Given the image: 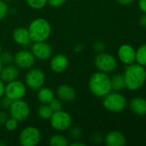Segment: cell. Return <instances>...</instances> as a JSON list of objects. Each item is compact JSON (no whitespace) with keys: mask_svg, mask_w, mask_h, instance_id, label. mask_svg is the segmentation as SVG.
Segmentation results:
<instances>
[{"mask_svg":"<svg viewBox=\"0 0 146 146\" xmlns=\"http://www.w3.org/2000/svg\"><path fill=\"white\" fill-rule=\"evenodd\" d=\"M126 87L131 91L139 90L146 80V70L139 64L127 65L124 74Z\"/></svg>","mask_w":146,"mask_h":146,"instance_id":"1","label":"cell"},{"mask_svg":"<svg viewBox=\"0 0 146 146\" xmlns=\"http://www.w3.org/2000/svg\"><path fill=\"white\" fill-rule=\"evenodd\" d=\"M89 89L96 97L104 98L112 91L110 77L101 71L93 74L89 80Z\"/></svg>","mask_w":146,"mask_h":146,"instance_id":"2","label":"cell"},{"mask_svg":"<svg viewBox=\"0 0 146 146\" xmlns=\"http://www.w3.org/2000/svg\"><path fill=\"white\" fill-rule=\"evenodd\" d=\"M28 33L33 42L46 41L52 33V27L49 21L44 18L33 20L28 26Z\"/></svg>","mask_w":146,"mask_h":146,"instance_id":"3","label":"cell"},{"mask_svg":"<svg viewBox=\"0 0 146 146\" xmlns=\"http://www.w3.org/2000/svg\"><path fill=\"white\" fill-rule=\"evenodd\" d=\"M102 104L108 111L113 113H119L126 109L127 105V101L126 98L121 93L114 92H109L103 98Z\"/></svg>","mask_w":146,"mask_h":146,"instance_id":"4","label":"cell"},{"mask_svg":"<svg viewBox=\"0 0 146 146\" xmlns=\"http://www.w3.org/2000/svg\"><path fill=\"white\" fill-rule=\"evenodd\" d=\"M49 121L52 127L59 132L68 130L71 127L72 123L71 115L68 112L64 111L63 110L53 112Z\"/></svg>","mask_w":146,"mask_h":146,"instance_id":"5","label":"cell"},{"mask_svg":"<svg viewBox=\"0 0 146 146\" xmlns=\"http://www.w3.org/2000/svg\"><path fill=\"white\" fill-rule=\"evenodd\" d=\"M46 81V75L39 68H29L25 75V85L31 90L37 91L42 87Z\"/></svg>","mask_w":146,"mask_h":146,"instance_id":"6","label":"cell"},{"mask_svg":"<svg viewBox=\"0 0 146 146\" xmlns=\"http://www.w3.org/2000/svg\"><path fill=\"white\" fill-rule=\"evenodd\" d=\"M9 112L10 117H13L21 122L26 121L30 115V107L26 101L18 99L12 101L9 108Z\"/></svg>","mask_w":146,"mask_h":146,"instance_id":"7","label":"cell"},{"mask_svg":"<svg viewBox=\"0 0 146 146\" xmlns=\"http://www.w3.org/2000/svg\"><path fill=\"white\" fill-rule=\"evenodd\" d=\"M41 139V133L40 130L34 127H25L19 134V144L22 146L38 145Z\"/></svg>","mask_w":146,"mask_h":146,"instance_id":"8","label":"cell"},{"mask_svg":"<svg viewBox=\"0 0 146 146\" xmlns=\"http://www.w3.org/2000/svg\"><path fill=\"white\" fill-rule=\"evenodd\" d=\"M95 65L99 71L108 74L116 69L117 61L114 56L103 51L96 55L95 58Z\"/></svg>","mask_w":146,"mask_h":146,"instance_id":"9","label":"cell"},{"mask_svg":"<svg viewBox=\"0 0 146 146\" xmlns=\"http://www.w3.org/2000/svg\"><path fill=\"white\" fill-rule=\"evenodd\" d=\"M27 93V86L22 81L15 80L5 85L4 95L12 101L22 99Z\"/></svg>","mask_w":146,"mask_h":146,"instance_id":"10","label":"cell"},{"mask_svg":"<svg viewBox=\"0 0 146 146\" xmlns=\"http://www.w3.org/2000/svg\"><path fill=\"white\" fill-rule=\"evenodd\" d=\"M35 57L32 51L28 50H19L14 56V62L16 67L22 69H29L31 68L34 62Z\"/></svg>","mask_w":146,"mask_h":146,"instance_id":"11","label":"cell"},{"mask_svg":"<svg viewBox=\"0 0 146 146\" xmlns=\"http://www.w3.org/2000/svg\"><path fill=\"white\" fill-rule=\"evenodd\" d=\"M31 51L36 59H39L40 61H46L52 56V48L46 41L34 42V44L31 48Z\"/></svg>","mask_w":146,"mask_h":146,"instance_id":"12","label":"cell"},{"mask_svg":"<svg viewBox=\"0 0 146 146\" xmlns=\"http://www.w3.org/2000/svg\"><path fill=\"white\" fill-rule=\"evenodd\" d=\"M69 66L68 57L63 54H58L53 56L50 61V68L56 74L64 73Z\"/></svg>","mask_w":146,"mask_h":146,"instance_id":"13","label":"cell"},{"mask_svg":"<svg viewBox=\"0 0 146 146\" xmlns=\"http://www.w3.org/2000/svg\"><path fill=\"white\" fill-rule=\"evenodd\" d=\"M135 56L136 50L129 44H122L118 50V57L124 64H133L135 62Z\"/></svg>","mask_w":146,"mask_h":146,"instance_id":"14","label":"cell"},{"mask_svg":"<svg viewBox=\"0 0 146 146\" xmlns=\"http://www.w3.org/2000/svg\"><path fill=\"white\" fill-rule=\"evenodd\" d=\"M19 74H20V71L18 67H16L15 65L8 64L3 67V69L0 73V79L4 83H8L15 80H17Z\"/></svg>","mask_w":146,"mask_h":146,"instance_id":"15","label":"cell"},{"mask_svg":"<svg viewBox=\"0 0 146 146\" xmlns=\"http://www.w3.org/2000/svg\"><path fill=\"white\" fill-rule=\"evenodd\" d=\"M12 38L14 41L19 45H28L32 42L28 28L22 27H16L13 31Z\"/></svg>","mask_w":146,"mask_h":146,"instance_id":"16","label":"cell"},{"mask_svg":"<svg viewBox=\"0 0 146 146\" xmlns=\"http://www.w3.org/2000/svg\"><path fill=\"white\" fill-rule=\"evenodd\" d=\"M57 96L62 102H72L75 100L77 93L73 87L68 85H60L57 89Z\"/></svg>","mask_w":146,"mask_h":146,"instance_id":"17","label":"cell"},{"mask_svg":"<svg viewBox=\"0 0 146 146\" xmlns=\"http://www.w3.org/2000/svg\"><path fill=\"white\" fill-rule=\"evenodd\" d=\"M104 141L108 146H124L126 145L125 136L119 131H112L108 133L106 135Z\"/></svg>","mask_w":146,"mask_h":146,"instance_id":"18","label":"cell"},{"mask_svg":"<svg viewBox=\"0 0 146 146\" xmlns=\"http://www.w3.org/2000/svg\"><path fill=\"white\" fill-rule=\"evenodd\" d=\"M130 109L137 115H146V99L143 98H134L130 101Z\"/></svg>","mask_w":146,"mask_h":146,"instance_id":"19","label":"cell"},{"mask_svg":"<svg viewBox=\"0 0 146 146\" xmlns=\"http://www.w3.org/2000/svg\"><path fill=\"white\" fill-rule=\"evenodd\" d=\"M37 98L40 102V104H48L55 97L54 92L52 89L48 87H40L37 90Z\"/></svg>","mask_w":146,"mask_h":146,"instance_id":"20","label":"cell"},{"mask_svg":"<svg viewBox=\"0 0 146 146\" xmlns=\"http://www.w3.org/2000/svg\"><path fill=\"white\" fill-rule=\"evenodd\" d=\"M111 80V88L112 91L114 92H120L121 90H123L126 87V84H125V79H124V75L123 74H114L112 78H110Z\"/></svg>","mask_w":146,"mask_h":146,"instance_id":"21","label":"cell"},{"mask_svg":"<svg viewBox=\"0 0 146 146\" xmlns=\"http://www.w3.org/2000/svg\"><path fill=\"white\" fill-rule=\"evenodd\" d=\"M38 115L39 117L43 120V121H47L50 120L53 111L52 110L51 107L49 106V104H41V105L39 107L38 109Z\"/></svg>","mask_w":146,"mask_h":146,"instance_id":"22","label":"cell"},{"mask_svg":"<svg viewBox=\"0 0 146 146\" xmlns=\"http://www.w3.org/2000/svg\"><path fill=\"white\" fill-rule=\"evenodd\" d=\"M49 145L51 146H67L69 145V141L64 135L54 134L51 137L49 140Z\"/></svg>","mask_w":146,"mask_h":146,"instance_id":"23","label":"cell"},{"mask_svg":"<svg viewBox=\"0 0 146 146\" xmlns=\"http://www.w3.org/2000/svg\"><path fill=\"white\" fill-rule=\"evenodd\" d=\"M135 61L138 62V64L145 67L146 66V44L141 45L137 50H136V56Z\"/></svg>","mask_w":146,"mask_h":146,"instance_id":"24","label":"cell"},{"mask_svg":"<svg viewBox=\"0 0 146 146\" xmlns=\"http://www.w3.org/2000/svg\"><path fill=\"white\" fill-rule=\"evenodd\" d=\"M26 3L34 9H41L47 4V0H26Z\"/></svg>","mask_w":146,"mask_h":146,"instance_id":"25","label":"cell"},{"mask_svg":"<svg viewBox=\"0 0 146 146\" xmlns=\"http://www.w3.org/2000/svg\"><path fill=\"white\" fill-rule=\"evenodd\" d=\"M3 126H4L6 130H8L9 132H13V131H15L18 128L19 121L17 120H15V118H13V117H9L8 120L5 121Z\"/></svg>","mask_w":146,"mask_h":146,"instance_id":"26","label":"cell"},{"mask_svg":"<svg viewBox=\"0 0 146 146\" xmlns=\"http://www.w3.org/2000/svg\"><path fill=\"white\" fill-rule=\"evenodd\" d=\"M69 136L72 140H79V139L83 136V130L80 127H73L69 128Z\"/></svg>","mask_w":146,"mask_h":146,"instance_id":"27","label":"cell"},{"mask_svg":"<svg viewBox=\"0 0 146 146\" xmlns=\"http://www.w3.org/2000/svg\"><path fill=\"white\" fill-rule=\"evenodd\" d=\"M0 61L3 66L11 64L14 61V56L8 51H3V52L1 51L0 52Z\"/></svg>","mask_w":146,"mask_h":146,"instance_id":"28","label":"cell"},{"mask_svg":"<svg viewBox=\"0 0 146 146\" xmlns=\"http://www.w3.org/2000/svg\"><path fill=\"white\" fill-rule=\"evenodd\" d=\"M49 106L51 107L52 110L53 112H56V111H59L61 110H63V104H62V101L59 99V98H53L49 104Z\"/></svg>","mask_w":146,"mask_h":146,"instance_id":"29","label":"cell"},{"mask_svg":"<svg viewBox=\"0 0 146 146\" xmlns=\"http://www.w3.org/2000/svg\"><path fill=\"white\" fill-rule=\"evenodd\" d=\"M9 12V6L7 2L3 0H0V21L3 20Z\"/></svg>","mask_w":146,"mask_h":146,"instance_id":"30","label":"cell"},{"mask_svg":"<svg viewBox=\"0 0 146 146\" xmlns=\"http://www.w3.org/2000/svg\"><path fill=\"white\" fill-rule=\"evenodd\" d=\"M11 103H12V100L4 95L3 97H2L0 98V108L3 110H9Z\"/></svg>","mask_w":146,"mask_h":146,"instance_id":"31","label":"cell"},{"mask_svg":"<svg viewBox=\"0 0 146 146\" xmlns=\"http://www.w3.org/2000/svg\"><path fill=\"white\" fill-rule=\"evenodd\" d=\"M106 48V45H105V43L101 41V40H98L96 41L95 44H94V49L96 51H97L98 53L100 52H103L104 50Z\"/></svg>","mask_w":146,"mask_h":146,"instance_id":"32","label":"cell"},{"mask_svg":"<svg viewBox=\"0 0 146 146\" xmlns=\"http://www.w3.org/2000/svg\"><path fill=\"white\" fill-rule=\"evenodd\" d=\"M66 1L67 0H47V3L52 7L58 8L64 5L66 3Z\"/></svg>","mask_w":146,"mask_h":146,"instance_id":"33","label":"cell"},{"mask_svg":"<svg viewBox=\"0 0 146 146\" xmlns=\"http://www.w3.org/2000/svg\"><path fill=\"white\" fill-rule=\"evenodd\" d=\"M90 139H91V141L94 144H99V143H101L104 139L102 135L100 133H95L94 134H92Z\"/></svg>","mask_w":146,"mask_h":146,"instance_id":"34","label":"cell"},{"mask_svg":"<svg viewBox=\"0 0 146 146\" xmlns=\"http://www.w3.org/2000/svg\"><path fill=\"white\" fill-rule=\"evenodd\" d=\"M9 117V115L6 112V110H0V125H4L5 121Z\"/></svg>","mask_w":146,"mask_h":146,"instance_id":"35","label":"cell"},{"mask_svg":"<svg viewBox=\"0 0 146 146\" xmlns=\"http://www.w3.org/2000/svg\"><path fill=\"white\" fill-rule=\"evenodd\" d=\"M139 7L144 13H146V0H139Z\"/></svg>","mask_w":146,"mask_h":146,"instance_id":"36","label":"cell"},{"mask_svg":"<svg viewBox=\"0 0 146 146\" xmlns=\"http://www.w3.org/2000/svg\"><path fill=\"white\" fill-rule=\"evenodd\" d=\"M4 89H5L4 82L0 79V98L4 96Z\"/></svg>","mask_w":146,"mask_h":146,"instance_id":"37","label":"cell"},{"mask_svg":"<svg viewBox=\"0 0 146 146\" xmlns=\"http://www.w3.org/2000/svg\"><path fill=\"white\" fill-rule=\"evenodd\" d=\"M116 1L118 2V3L121 5H129L134 2V0H116Z\"/></svg>","mask_w":146,"mask_h":146,"instance_id":"38","label":"cell"},{"mask_svg":"<svg viewBox=\"0 0 146 146\" xmlns=\"http://www.w3.org/2000/svg\"><path fill=\"white\" fill-rule=\"evenodd\" d=\"M139 24L142 27H146V13H145L143 15H141V17L139 18Z\"/></svg>","mask_w":146,"mask_h":146,"instance_id":"39","label":"cell"},{"mask_svg":"<svg viewBox=\"0 0 146 146\" xmlns=\"http://www.w3.org/2000/svg\"><path fill=\"white\" fill-rule=\"evenodd\" d=\"M70 145L71 146H85L86 144L83 143V142H79L78 140H74V142H71L70 144Z\"/></svg>","mask_w":146,"mask_h":146,"instance_id":"40","label":"cell"},{"mask_svg":"<svg viewBox=\"0 0 146 146\" xmlns=\"http://www.w3.org/2000/svg\"><path fill=\"white\" fill-rule=\"evenodd\" d=\"M83 49V44H77L75 48V51H81Z\"/></svg>","mask_w":146,"mask_h":146,"instance_id":"41","label":"cell"},{"mask_svg":"<svg viewBox=\"0 0 146 146\" xmlns=\"http://www.w3.org/2000/svg\"><path fill=\"white\" fill-rule=\"evenodd\" d=\"M3 63L1 62V61H0V73H1V71H2V69H3Z\"/></svg>","mask_w":146,"mask_h":146,"instance_id":"42","label":"cell"},{"mask_svg":"<svg viewBox=\"0 0 146 146\" xmlns=\"http://www.w3.org/2000/svg\"><path fill=\"white\" fill-rule=\"evenodd\" d=\"M2 51V45H1V44H0V52Z\"/></svg>","mask_w":146,"mask_h":146,"instance_id":"43","label":"cell"},{"mask_svg":"<svg viewBox=\"0 0 146 146\" xmlns=\"http://www.w3.org/2000/svg\"><path fill=\"white\" fill-rule=\"evenodd\" d=\"M3 1H5V2H10V1H12V0H3Z\"/></svg>","mask_w":146,"mask_h":146,"instance_id":"44","label":"cell"}]
</instances>
